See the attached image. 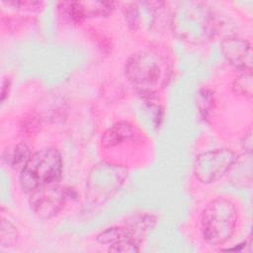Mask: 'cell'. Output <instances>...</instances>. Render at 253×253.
Instances as JSON below:
<instances>
[{
	"label": "cell",
	"mask_w": 253,
	"mask_h": 253,
	"mask_svg": "<svg viewBox=\"0 0 253 253\" xmlns=\"http://www.w3.org/2000/svg\"><path fill=\"white\" fill-rule=\"evenodd\" d=\"M169 67L163 55L153 49L137 51L126 62L125 74L139 94L152 97L164 87Z\"/></svg>",
	"instance_id": "obj_1"
},
{
	"label": "cell",
	"mask_w": 253,
	"mask_h": 253,
	"mask_svg": "<svg viewBox=\"0 0 253 253\" xmlns=\"http://www.w3.org/2000/svg\"><path fill=\"white\" fill-rule=\"evenodd\" d=\"M173 33L189 43H204L214 33V19L211 9L199 1L179 2L171 15Z\"/></svg>",
	"instance_id": "obj_2"
},
{
	"label": "cell",
	"mask_w": 253,
	"mask_h": 253,
	"mask_svg": "<svg viewBox=\"0 0 253 253\" xmlns=\"http://www.w3.org/2000/svg\"><path fill=\"white\" fill-rule=\"evenodd\" d=\"M62 168V156L56 148L44 147L37 150L20 171L21 189L30 194L41 187L57 183L61 178Z\"/></svg>",
	"instance_id": "obj_3"
},
{
	"label": "cell",
	"mask_w": 253,
	"mask_h": 253,
	"mask_svg": "<svg viewBox=\"0 0 253 253\" xmlns=\"http://www.w3.org/2000/svg\"><path fill=\"white\" fill-rule=\"evenodd\" d=\"M236 224V207L226 198L211 200L202 211V236L211 245H222L227 242L233 235Z\"/></svg>",
	"instance_id": "obj_4"
},
{
	"label": "cell",
	"mask_w": 253,
	"mask_h": 253,
	"mask_svg": "<svg viewBox=\"0 0 253 253\" xmlns=\"http://www.w3.org/2000/svg\"><path fill=\"white\" fill-rule=\"evenodd\" d=\"M126 169L118 164L102 162L90 172L87 182L89 198L105 201L112 197L126 179Z\"/></svg>",
	"instance_id": "obj_5"
},
{
	"label": "cell",
	"mask_w": 253,
	"mask_h": 253,
	"mask_svg": "<svg viewBox=\"0 0 253 253\" xmlns=\"http://www.w3.org/2000/svg\"><path fill=\"white\" fill-rule=\"evenodd\" d=\"M236 155L228 148H217L201 153L194 163L196 178L205 184L217 181L231 167Z\"/></svg>",
	"instance_id": "obj_6"
},
{
	"label": "cell",
	"mask_w": 253,
	"mask_h": 253,
	"mask_svg": "<svg viewBox=\"0 0 253 253\" xmlns=\"http://www.w3.org/2000/svg\"><path fill=\"white\" fill-rule=\"evenodd\" d=\"M66 199V190L58 182L41 187L29 194L31 209L42 219L56 215L63 209Z\"/></svg>",
	"instance_id": "obj_7"
},
{
	"label": "cell",
	"mask_w": 253,
	"mask_h": 253,
	"mask_svg": "<svg viewBox=\"0 0 253 253\" xmlns=\"http://www.w3.org/2000/svg\"><path fill=\"white\" fill-rule=\"evenodd\" d=\"M97 241L103 245H108V250L111 252L139 251L140 242L126 224L106 228L97 235Z\"/></svg>",
	"instance_id": "obj_8"
},
{
	"label": "cell",
	"mask_w": 253,
	"mask_h": 253,
	"mask_svg": "<svg viewBox=\"0 0 253 253\" xmlns=\"http://www.w3.org/2000/svg\"><path fill=\"white\" fill-rule=\"evenodd\" d=\"M221 51L226 60L239 71L252 70V48L245 39L228 37L221 42Z\"/></svg>",
	"instance_id": "obj_9"
},
{
	"label": "cell",
	"mask_w": 253,
	"mask_h": 253,
	"mask_svg": "<svg viewBox=\"0 0 253 253\" xmlns=\"http://www.w3.org/2000/svg\"><path fill=\"white\" fill-rule=\"evenodd\" d=\"M137 136L134 126L130 123L122 121L110 126L102 136V145L105 149H112L132 142Z\"/></svg>",
	"instance_id": "obj_10"
},
{
	"label": "cell",
	"mask_w": 253,
	"mask_h": 253,
	"mask_svg": "<svg viewBox=\"0 0 253 253\" xmlns=\"http://www.w3.org/2000/svg\"><path fill=\"white\" fill-rule=\"evenodd\" d=\"M226 174L230 182L235 186H250L252 183V152L245 151L236 156Z\"/></svg>",
	"instance_id": "obj_11"
},
{
	"label": "cell",
	"mask_w": 253,
	"mask_h": 253,
	"mask_svg": "<svg viewBox=\"0 0 253 253\" xmlns=\"http://www.w3.org/2000/svg\"><path fill=\"white\" fill-rule=\"evenodd\" d=\"M32 155L30 147L24 143L20 142L10 149H7L2 154L3 161L14 170H22L27 164L28 160Z\"/></svg>",
	"instance_id": "obj_12"
},
{
	"label": "cell",
	"mask_w": 253,
	"mask_h": 253,
	"mask_svg": "<svg viewBox=\"0 0 253 253\" xmlns=\"http://www.w3.org/2000/svg\"><path fill=\"white\" fill-rule=\"evenodd\" d=\"M155 222L156 218L154 215L149 213H141L133 216L126 225L132 231L137 240L141 242L142 238L146 236L154 227Z\"/></svg>",
	"instance_id": "obj_13"
},
{
	"label": "cell",
	"mask_w": 253,
	"mask_h": 253,
	"mask_svg": "<svg viewBox=\"0 0 253 253\" xmlns=\"http://www.w3.org/2000/svg\"><path fill=\"white\" fill-rule=\"evenodd\" d=\"M251 71H240L239 75L234 79L233 90L236 94L244 97L252 96V72Z\"/></svg>",
	"instance_id": "obj_14"
},
{
	"label": "cell",
	"mask_w": 253,
	"mask_h": 253,
	"mask_svg": "<svg viewBox=\"0 0 253 253\" xmlns=\"http://www.w3.org/2000/svg\"><path fill=\"white\" fill-rule=\"evenodd\" d=\"M17 228L8 220L2 219L1 222V246H12L17 242L18 239Z\"/></svg>",
	"instance_id": "obj_15"
},
{
	"label": "cell",
	"mask_w": 253,
	"mask_h": 253,
	"mask_svg": "<svg viewBox=\"0 0 253 253\" xmlns=\"http://www.w3.org/2000/svg\"><path fill=\"white\" fill-rule=\"evenodd\" d=\"M200 112L204 118H208L209 114L211 112L213 106V96L209 90H202L199 95V102H198Z\"/></svg>",
	"instance_id": "obj_16"
}]
</instances>
